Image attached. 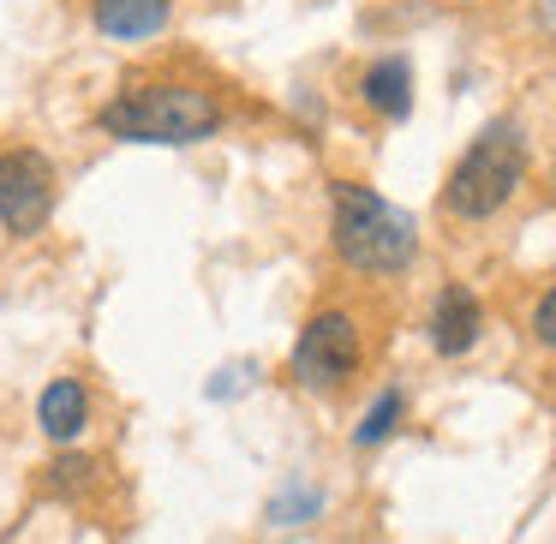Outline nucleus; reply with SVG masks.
I'll return each instance as SVG.
<instances>
[{
  "label": "nucleus",
  "instance_id": "obj_4",
  "mask_svg": "<svg viewBox=\"0 0 556 544\" xmlns=\"http://www.w3.org/2000/svg\"><path fill=\"white\" fill-rule=\"evenodd\" d=\"M359 324L348 312H317L293 341V377L305 389H341L359 371Z\"/></svg>",
  "mask_w": 556,
  "mask_h": 544
},
{
  "label": "nucleus",
  "instance_id": "obj_8",
  "mask_svg": "<svg viewBox=\"0 0 556 544\" xmlns=\"http://www.w3.org/2000/svg\"><path fill=\"white\" fill-rule=\"evenodd\" d=\"M37 425H42V437H49V443H73V437L90 425L85 383H78V377H54V383L37 395Z\"/></svg>",
  "mask_w": 556,
  "mask_h": 544
},
{
  "label": "nucleus",
  "instance_id": "obj_2",
  "mask_svg": "<svg viewBox=\"0 0 556 544\" xmlns=\"http://www.w3.org/2000/svg\"><path fill=\"white\" fill-rule=\"evenodd\" d=\"M329 204H336L341 264L365 269V276H395V269L413 264L419 228H413V216L401 204H389V198H377L371 186H353V180H341L336 192H329Z\"/></svg>",
  "mask_w": 556,
  "mask_h": 544
},
{
  "label": "nucleus",
  "instance_id": "obj_11",
  "mask_svg": "<svg viewBox=\"0 0 556 544\" xmlns=\"http://www.w3.org/2000/svg\"><path fill=\"white\" fill-rule=\"evenodd\" d=\"M317 508H324V491H312V484H288V491L269 503V527H300V520H312Z\"/></svg>",
  "mask_w": 556,
  "mask_h": 544
},
{
  "label": "nucleus",
  "instance_id": "obj_10",
  "mask_svg": "<svg viewBox=\"0 0 556 544\" xmlns=\"http://www.w3.org/2000/svg\"><path fill=\"white\" fill-rule=\"evenodd\" d=\"M401 407H407V401H401V389H383V395L365 407V419H359V431H353V443H359V448H377V443H383V437L401 425Z\"/></svg>",
  "mask_w": 556,
  "mask_h": 544
},
{
  "label": "nucleus",
  "instance_id": "obj_6",
  "mask_svg": "<svg viewBox=\"0 0 556 544\" xmlns=\"http://www.w3.org/2000/svg\"><path fill=\"white\" fill-rule=\"evenodd\" d=\"M484 329V305L472 288H460V281H448L443 293H437L431 305V347L443 353V359H455V353H467L472 341H479Z\"/></svg>",
  "mask_w": 556,
  "mask_h": 544
},
{
  "label": "nucleus",
  "instance_id": "obj_9",
  "mask_svg": "<svg viewBox=\"0 0 556 544\" xmlns=\"http://www.w3.org/2000/svg\"><path fill=\"white\" fill-rule=\"evenodd\" d=\"M359 90H365V102H371L377 114H389V121H407V109H413V66L401 61V54H383V61L365 66Z\"/></svg>",
  "mask_w": 556,
  "mask_h": 544
},
{
  "label": "nucleus",
  "instance_id": "obj_12",
  "mask_svg": "<svg viewBox=\"0 0 556 544\" xmlns=\"http://www.w3.org/2000/svg\"><path fill=\"white\" fill-rule=\"evenodd\" d=\"M532 336H539L544 347L556 353V288L544 293V300H539V312H532Z\"/></svg>",
  "mask_w": 556,
  "mask_h": 544
},
{
  "label": "nucleus",
  "instance_id": "obj_7",
  "mask_svg": "<svg viewBox=\"0 0 556 544\" xmlns=\"http://www.w3.org/2000/svg\"><path fill=\"white\" fill-rule=\"evenodd\" d=\"M174 0H90V18H97L102 37L114 42H150L168 30Z\"/></svg>",
  "mask_w": 556,
  "mask_h": 544
},
{
  "label": "nucleus",
  "instance_id": "obj_3",
  "mask_svg": "<svg viewBox=\"0 0 556 544\" xmlns=\"http://www.w3.org/2000/svg\"><path fill=\"white\" fill-rule=\"evenodd\" d=\"M520 180H527V138L508 121H496V126H484V132L472 138V150L455 162V174H448V186H443V204H448V216H460V222H484L515 198Z\"/></svg>",
  "mask_w": 556,
  "mask_h": 544
},
{
  "label": "nucleus",
  "instance_id": "obj_1",
  "mask_svg": "<svg viewBox=\"0 0 556 544\" xmlns=\"http://www.w3.org/2000/svg\"><path fill=\"white\" fill-rule=\"evenodd\" d=\"M97 126L121 144H204L210 132H222V102L204 85L156 78V85H126L97 114Z\"/></svg>",
  "mask_w": 556,
  "mask_h": 544
},
{
  "label": "nucleus",
  "instance_id": "obj_5",
  "mask_svg": "<svg viewBox=\"0 0 556 544\" xmlns=\"http://www.w3.org/2000/svg\"><path fill=\"white\" fill-rule=\"evenodd\" d=\"M54 210V162L42 150H0V222L37 233Z\"/></svg>",
  "mask_w": 556,
  "mask_h": 544
}]
</instances>
